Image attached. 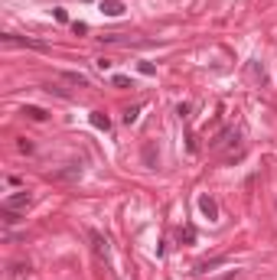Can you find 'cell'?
Instances as JSON below:
<instances>
[{"mask_svg": "<svg viewBox=\"0 0 277 280\" xmlns=\"http://www.w3.org/2000/svg\"><path fill=\"white\" fill-rule=\"evenodd\" d=\"M30 206H33V196L26 193V189H23V193H17V196H10V199L4 202V209H10V212H20V209H30Z\"/></svg>", "mask_w": 277, "mask_h": 280, "instance_id": "obj_2", "label": "cell"}, {"mask_svg": "<svg viewBox=\"0 0 277 280\" xmlns=\"http://www.w3.org/2000/svg\"><path fill=\"white\" fill-rule=\"evenodd\" d=\"M137 118H141V105H134V108H127V111H124V124H134Z\"/></svg>", "mask_w": 277, "mask_h": 280, "instance_id": "obj_11", "label": "cell"}, {"mask_svg": "<svg viewBox=\"0 0 277 280\" xmlns=\"http://www.w3.org/2000/svg\"><path fill=\"white\" fill-rule=\"evenodd\" d=\"M92 124L98 127V131H108V127H111V118H108L105 111H92Z\"/></svg>", "mask_w": 277, "mask_h": 280, "instance_id": "obj_9", "label": "cell"}, {"mask_svg": "<svg viewBox=\"0 0 277 280\" xmlns=\"http://www.w3.org/2000/svg\"><path fill=\"white\" fill-rule=\"evenodd\" d=\"M23 114H26L30 121H46V111H43V108H36V105H26Z\"/></svg>", "mask_w": 277, "mask_h": 280, "instance_id": "obj_10", "label": "cell"}, {"mask_svg": "<svg viewBox=\"0 0 277 280\" xmlns=\"http://www.w3.org/2000/svg\"><path fill=\"white\" fill-rule=\"evenodd\" d=\"M228 257H209V261H199L196 264V274H205V270H212V267H219V264H225Z\"/></svg>", "mask_w": 277, "mask_h": 280, "instance_id": "obj_8", "label": "cell"}, {"mask_svg": "<svg viewBox=\"0 0 277 280\" xmlns=\"http://www.w3.org/2000/svg\"><path fill=\"white\" fill-rule=\"evenodd\" d=\"M52 179H59V182H79L82 179V163H65L62 169H55V173H52Z\"/></svg>", "mask_w": 277, "mask_h": 280, "instance_id": "obj_1", "label": "cell"}, {"mask_svg": "<svg viewBox=\"0 0 277 280\" xmlns=\"http://www.w3.org/2000/svg\"><path fill=\"white\" fill-rule=\"evenodd\" d=\"M62 81H68V85H79V88H88V78L82 72H62Z\"/></svg>", "mask_w": 277, "mask_h": 280, "instance_id": "obj_7", "label": "cell"}, {"mask_svg": "<svg viewBox=\"0 0 277 280\" xmlns=\"http://www.w3.org/2000/svg\"><path fill=\"white\" fill-rule=\"evenodd\" d=\"M52 13H55V20H59V23H65V20H68V13H65V10H62V7H55V10H52Z\"/></svg>", "mask_w": 277, "mask_h": 280, "instance_id": "obj_14", "label": "cell"}, {"mask_svg": "<svg viewBox=\"0 0 277 280\" xmlns=\"http://www.w3.org/2000/svg\"><path fill=\"white\" fill-rule=\"evenodd\" d=\"M4 43L10 46H30V49H46V43H39V39H26V36H17V33H4Z\"/></svg>", "mask_w": 277, "mask_h": 280, "instance_id": "obj_3", "label": "cell"}, {"mask_svg": "<svg viewBox=\"0 0 277 280\" xmlns=\"http://www.w3.org/2000/svg\"><path fill=\"white\" fill-rule=\"evenodd\" d=\"M114 85H117V88H127L130 78H124V75H114Z\"/></svg>", "mask_w": 277, "mask_h": 280, "instance_id": "obj_15", "label": "cell"}, {"mask_svg": "<svg viewBox=\"0 0 277 280\" xmlns=\"http://www.w3.org/2000/svg\"><path fill=\"white\" fill-rule=\"evenodd\" d=\"M199 209H202V215L209 218V222H216V218H219V206H216L212 196H202V199H199Z\"/></svg>", "mask_w": 277, "mask_h": 280, "instance_id": "obj_5", "label": "cell"}, {"mask_svg": "<svg viewBox=\"0 0 277 280\" xmlns=\"http://www.w3.org/2000/svg\"><path fill=\"white\" fill-rule=\"evenodd\" d=\"M144 163H147V166H157V150L150 147V143L144 147Z\"/></svg>", "mask_w": 277, "mask_h": 280, "instance_id": "obj_13", "label": "cell"}, {"mask_svg": "<svg viewBox=\"0 0 277 280\" xmlns=\"http://www.w3.org/2000/svg\"><path fill=\"white\" fill-rule=\"evenodd\" d=\"M88 241H92L95 254H98L101 261H108V238L101 235V231H88Z\"/></svg>", "mask_w": 277, "mask_h": 280, "instance_id": "obj_4", "label": "cell"}, {"mask_svg": "<svg viewBox=\"0 0 277 280\" xmlns=\"http://www.w3.org/2000/svg\"><path fill=\"white\" fill-rule=\"evenodd\" d=\"M179 241H186V244H192L196 241V228H192V225H186L183 231H179Z\"/></svg>", "mask_w": 277, "mask_h": 280, "instance_id": "obj_12", "label": "cell"}, {"mask_svg": "<svg viewBox=\"0 0 277 280\" xmlns=\"http://www.w3.org/2000/svg\"><path fill=\"white\" fill-rule=\"evenodd\" d=\"M95 65H98L101 72H108V69H111V65H114V62H111V59H98V62H95Z\"/></svg>", "mask_w": 277, "mask_h": 280, "instance_id": "obj_16", "label": "cell"}, {"mask_svg": "<svg viewBox=\"0 0 277 280\" xmlns=\"http://www.w3.org/2000/svg\"><path fill=\"white\" fill-rule=\"evenodd\" d=\"M124 10H127V7H124L121 0H101V13H105V17H121Z\"/></svg>", "mask_w": 277, "mask_h": 280, "instance_id": "obj_6", "label": "cell"}]
</instances>
